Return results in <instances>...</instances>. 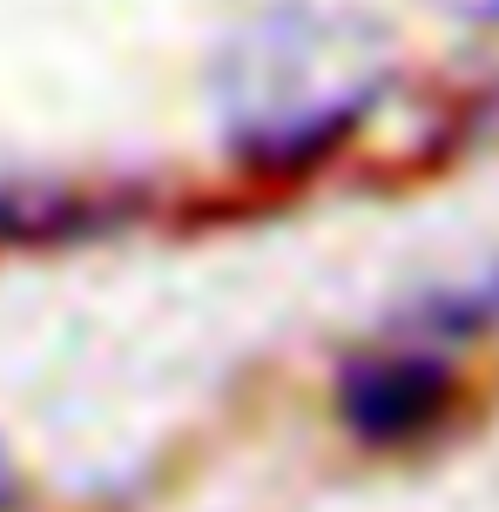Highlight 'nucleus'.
I'll list each match as a JSON object with an SVG mask.
<instances>
[{
    "instance_id": "nucleus-3",
    "label": "nucleus",
    "mask_w": 499,
    "mask_h": 512,
    "mask_svg": "<svg viewBox=\"0 0 499 512\" xmlns=\"http://www.w3.org/2000/svg\"><path fill=\"white\" fill-rule=\"evenodd\" d=\"M432 7H446L452 21H473V27H499V0H432Z\"/></svg>"
},
{
    "instance_id": "nucleus-4",
    "label": "nucleus",
    "mask_w": 499,
    "mask_h": 512,
    "mask_svg": "<svg viewBox=\"0 0 499 512\" xmlns=\"http://www.w3.org/2000/svg\"><path fill=\"white\" fill-rule=\"evenodd\" d=\"M14 499H21V472H14L7 445H0V512H14Z\"/></svg>"
},
{
    "instance_id": "nucleus-2",
    "label": "nucleus",
    "mask_w": 499,
    "mask_h": 512,
    "mask_svg": "<svg viewBox=\"0 0 499 512\" xmlns=\"http://www.w3.org/2000/svg\"><path fill=\"white\" fill-rule=\"evenodd\" d=\"M452 391H459L452 364L439 351L405 344V351H371V358L344 364L338 411L365 445H412L452 411Z\"/></svg>"
},
{
    "instance_id": "nucleus-1",
    "label": "nucleus",
    "mask_w": 499,
    "mask_h": 512,
    "mask_svg": "<svg viewBox=\"0 0 499 512\" xmlns=\"http://www.w3.org/2000/svg\"><path fill=\"white\" fill-rule=\"evenodd\" d=\"M392 88V41L344 7L284 0L223 34L210 115L243 169L297 176L338 149Z\"/></svg>"
}]
</instances>
